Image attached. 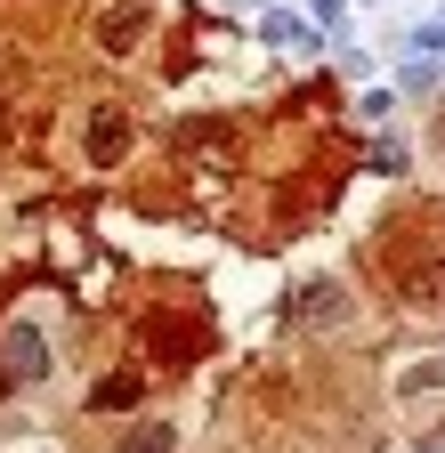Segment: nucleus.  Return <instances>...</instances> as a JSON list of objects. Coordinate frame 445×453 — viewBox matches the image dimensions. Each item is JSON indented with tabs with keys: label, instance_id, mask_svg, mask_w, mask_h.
Instances as JSON below:
<instances>
[{
	"label": "nucleus",
	"instance_id": "1",
	"mask_svg": "<svg viewBox=\"0 0 445 453\" xmlns=\"http://www.w3.org/2000/svg\"><path fill=\"white\" fill-rule=\"evenodd\" d=\"M49 365H58V340H49L41 316L0 324V388H33V380H49Z\"/></svg>",
	"mask_w": 445,
	"mask_h": 453
},
{
	"label": "nucleus",
	"instance_id": "2",
	"mask_svg": "<svg viewBox=\"0 0 445 453\" xmlns=\"http://www.w3.org/2000/svg\"><path fill=\"white\" fill-rule=\"evenodd\" d=\"M138 146V113L130 105H89V122H81V162L89 170H122Z\"/></svg>",
	"mask_w": 445,
	"mask_h": 453
},
{
	"label": "nucleus",
	"instance_id": "3",
	"mask_svg": "<svg viewBox=\"0 0 445 453\" xmlns=\"http://www.w3.org/2000/svg\"><path fill=\"white\" fill-rule=\"evenodd\" d=\"M292 324L300 332H341V324H357V292L341 275H308L300 292H292Z\"/></svg>",
	"mask_w": 445,
	"mask_h": 453
},
{
	"label": "nucleus",
	"instance_id": "4",
	"mask_svg": "<svg viewBox=\"0 0 445 453\" xmlns=\"http://www.w3.org/2000/svg\"><path fill=\"white\" fill-rule=\"evenodd\" d=\"M146 33H154V0H105L89 25L97 57H130V49H146Z\"/></svg>",
	"mask_w": 445,
	"mask_h": 453
},
{
	"label": "nucleus",
	"instance_id": "5",
	"mask_svg": "<svg viewBox=\"0 0 445 453\" xmlns=\"http://www.w3.org/2000/svg\"><path fill=\"white\" fill-rule=\"evenodd\" d=\"M259 41H267V49H324L332 33H324L316 17H292V9H259Z\"/></svg>",
	"mask_w": 445,
	"mask_h": 453
},
{
	"label": "nucleus",
	"instance_id": "6",
	"mask_svg": "<svg viewBox=\"0 0 445 453\" xmlns=\"http://www.w3.org/2000/svg\"><path fill=\"white\" fill-rule=\"evenodd\" d=\"M171 146L179 154H219V146H235V122L227 113H187V122H171Z\"/></svg>",
	"mask_w": 445,
	"mask_h": 453
},
{
	"label": "nucleus",
	"instance_id": "7",
	"mask_svg": "<svg viewBox=\"0 0 445 453\" xmlns=\"http://www.w3.org/2000/svg\"><path fill=\"white\" fill-rule=\"evenodd\" d=\"M138 396H146V380H138V372H105V380L89 388V413H130Z\"/></svg>",
	"mask_w": 445,
	"mask_h": 453
},
{
	"label": "nucleus",
	"instance_id": "8",
	"mask_svg": "<svg viewBox=\"0 0 445 453\" xmlns=\"http://www.w3.org/2000/svg\"><path fill=\"white\" fill-rule=\"evenodd\" d=\"M122 453H179V421H162V413L138 421V429L122 437Z\"/></svg>",
	"mask_w": 445,
	"mask_h": 453
},
{
	"label": "nucleus",
	"instance_id": "9",
	"mask_svg": "<svg viewBox=\"0 0 445 453\" xmlns=\"http://www.w3.org/2000/svg\"><path fill=\"white\" fill-rule=\"evenodd\" d=\"M146 332H154L162 357H195V349H203V324H171V316H162V324H146Z\"/></svg>",
	"mask_w": 445,
	"mask_h": 453
},
{
	"label": "nucleus",
	"instance_id": "10",
	"mask_svg": "<svg viewBox=\"0 0 445 453\" xmlns=\"http://www.w3.org/2000/svg\"><path fill=\"white\" fill-rule=\"evenodd\" d=\"M308 17H316L324 33H341V25H349V0H308Z\"/></svg>",
	"mask_w": 445,
	"mask_h": 453
},
{
	"label": "nucleus",
	"instance_id": "11",
	"mask_svg": "<svg viewBox=\"0 0 445 453\" xmlns=\"http://www.w3.org/2000/svg\"><path fill=\"white\" fill-rule=\"evenodd\" d=\"M251 9H284V0H251Z\"/></svg>",
	"mask_w": 445,
	"mask_h": 453
}]
</instances>
